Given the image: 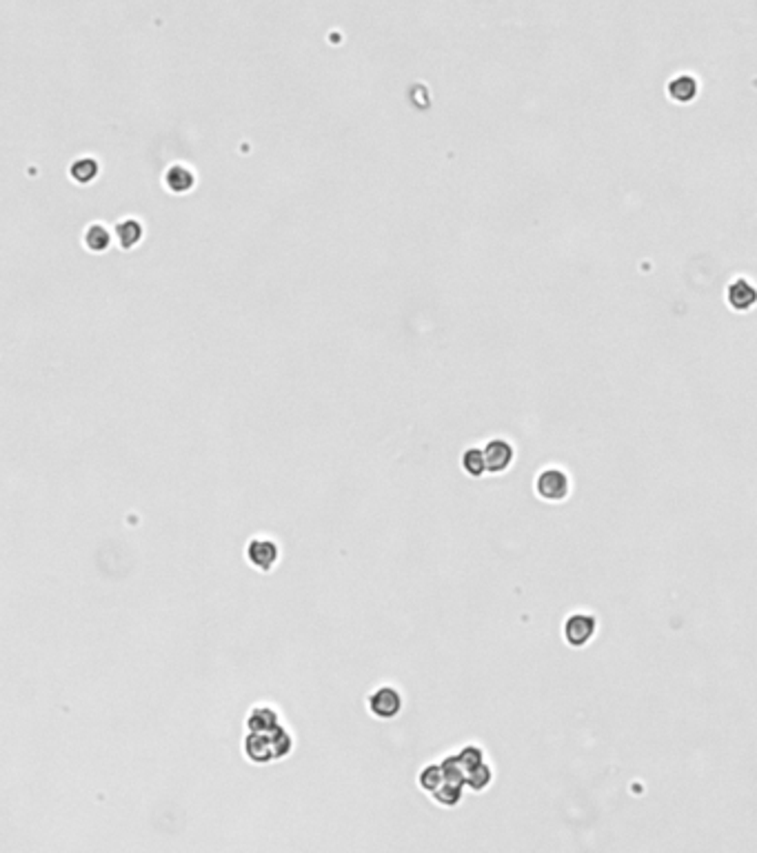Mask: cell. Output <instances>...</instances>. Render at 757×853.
I'll list each match as a JSON object with an SVG mask.
<instances>
[{"instance_id":"8fae6325","label":"cell","mask_w":757,"mask_h":853,"mask_svg":"<svg viewBox=\"0 0 757 853\" xmlns=\"http://www.w3.org/2000/svg\"><path fill=\"white\" fill-rule=\"evenodd\" d=\"M444 782V769L442 763H431L427 767H422L418 773V787L425 791V794H433V791L440 789V785Z\"/></svg>"},{"instance_id":"3957f363","label":"cell","mask_w":757,"mask_h":853,"mask_svg":"<svg viewBox=\"0 0 757 853\" xmlns=\"http://www.w3.org/2000/svg\"><path fill=\"white\" fill-rule=\"evenodd\" d=\"M404 709V696L393 684H380L367 696V711L375 720H396Z\"/></svg>"},{"instance_id":"277c9868","label":"cell","mask_w":757,"mask_h":853,"mask_svg":"<svg viewBox=\"0 0 757 853\" xmlns=\"http://www.w3.org/2000/svg\"><path fill=\"white\" fill-rule=\"evenodd\" d=\"M535 494L544 502H564L571 494V480L564 469L549 467L535 478Z\"/></svg>"},{"instance_id":"2e32d148","label":"cell","mask_w":757,"mask_h":853,"mask_svg":"<svg viewBox=\"0 0 757 853\" xmlns=\"http://www.w3.org/2000/svg\"><path fill=\"white\" fill-rule=\"evenodd\" d=\"M669 94L679 102H689L695 94H698V85H695V80L689 78V76H679V78H675L669 85Z\"/></svg>"},{"instance_id":"52a82bcc","label":"cell","mask_w":757,"mask_h":853,"mask_svg":"<svg viewBox=\"0 0 757 853\" xmlns=\"http://www.w3.org/2000/svg\"><path fill=\"white\" fill-rule=\"evenodd\" d=\"M280 724H282V715H280L278 707L269 705V703L253 705L247 711V718H245V729L247 731H269V729H276Z\"/></svg>"},{"instance_id":"9c48e42d","label":"cell","mask_w":757,"mask_h":853,"mask_svg":"<svg viewBox=\"0 0 757 853\" xmlns=\"http://www.w3.org/2000/svg\"><path fill=\"white\" fill-rule=\"evenodd\" d=\"M755 300H757V292L753 289V285H749L746 280H735L729 287V302H731L733 309L746 311V309L753 307Z\"/></svg>"},{"instance_id":"30bf717a","label":"cell","mask_w":757,"mask_h":853,"mask_svg":"<svg viewBox=\"0 0 757 853\" xmlns=\"http://www.w3.org/2000/svg\"><path fill=\"white\" fill-rule=\"evenodd\" d=\"M460 467L468 478H482L487 471V460H484V449L480 447H468L462 458H460Z\"/></svg>"},{"instance_id":"9a60e30c","label":"cell","mask_w":757,"mask_h":853,"mask_svg":"<svg viewBox=\"0 0 757 853\" xmlns=\"http://www.w3.org/2000/svg\"><path fill=\"white\" fill-rule=\"evenodd\" d=\"M493 782V769L489 767V763L480 765L478 769H473L471 773L466 775V787L480 794V791H487Z\"/></svg>"},{"instance_id":"5bb4252c","label":"cell","mask_w":757,"mask_h":853,"mask_svg":"<svg viewBox=\"0 0 757 853\" xmlns=\"http://www.w3.org/2000/svg\"><path fill=\"white\" fill-rule=\"evenodd\" d=\"M109 242H111V236H109V232H107V227H102V225H89V227H87V232H85V245L92 249V251H96V253L104 251V249L109 247Z\"/></svg>"},{"instance_id":"7a4b0ae2","label":"cell","mask_w":757,"mask_h":853,"mask_svg":"<svg viewBox=\"0 0 757 853\" xmlns=\"http://www.w3.org/2000/svg\"><path fill=\"white\" fill-rule=\"evenodd\" d=\"M280 558H282V547L278 544L276 538L265 536V533H258V536L249 538V542L245 544L247 565L258 573H271L278 567Z\"/></svg>"},{"instance_id":"7c38bea8","label":"cell","mask_w":757,"mask_h":853,"mask_svg":"<svg viewBox=\"0 0 757 853\" xmlns=\"http://www.w3.org/2000/svg\"><path fill=\"white\" fill-rule=\"evenodd\" d=\"M116 236H118L120 247H123V249H131V247L138 245L140 238H143V225H140L138 220H133V218H127V220H123V222H118Z\"/></svg>"},{"instance_id":"ba28073f","label":"cell","mask_w":757,"mask_h":853,"mask_svg":"<svg viewBox=\"0 0 757 853\" xmlns=\"http://www.w3.org/2000/svg\"><path fill=\"white\" fill-rule=\"evenodd\" d=\"M164 185L174 193H187L195 185V176L185 165H171L164 174Z\"/></svg>"},{"instance_id":"5b68a950","label":"cell","mask_w":757,"mask_h":853,"mask_svg":"<svg viewBox=\"0 0 757 853\" xmlns=\"http://www.w3.org/2000/svg\"><path fill=\"white\" fill-rule=\"evenodd\" d=\"M598 631V620L591 614H573L564 620V640L571 647H586Z\"/></svg>"},{"instance_id":"8992f818","label":"cell","mask_w":757,"mask_h":853,"mask_svg":"<svg viewBox=\"0 0 757 853\" xmlns=\"http://www.w3.org/2000/svg\"><path fill=\"white\" fill-rule=\"evenodd\" d=\"M482 449H484V460H487V471L491 476L504 474V471L511 469L513 460H516V449H513V445L504 438H493Z\"/></svg>"},{"instance_id":"6da1fadb","label":"cell","mask_w":757,"mask_h":853,"mask_svg":"<svg viewBox=\"0 0 757 853\" xmlns=\"http://www.w3.org/2000/svg\"><path fill=\"white\" fill-rule=\"evenodd\" d=\"M293 734L282 722L280 727L269 731H247L245 740H242V753L251 765L262 767L289 758L293 753Z\"/></svg>"},{"instance_id":"4fadbf2b","label":"cell","mask_w":757,"mask_h":853,"mask_svg":"<svg viewBox=\"0 0 757 853\" xmlns=\"http://www.w3.org/2000/svg\"><path fill=\"white\" fill-rule=\"evenodd\" d=\"M98 172H100V165L96 158H78L69 167V176L75 182H80V185H87V182L96 180Z\"/></svg>"}]
</instances>
